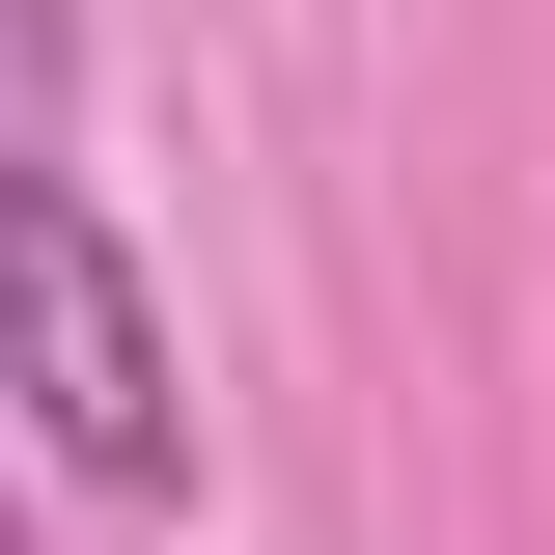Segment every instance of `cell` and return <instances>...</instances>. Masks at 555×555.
Wrapping results in <instances>:
<instances>
[{"instance_id":"cell-1","label":"cell","mask_w":555,"mask_h":555,"mask_svg":"<svg viewBox=\"0 0 555 555\" xmlns=\"http://www.w3.org/2000/svg\"><path fill=\"white\" fill-rule=\"evenodd\" d=\"M0 389H28V444H56V473H112V500L195 473V361H167L139 250L28 167V139H0Z\"/></svg>"}]
</instances>
